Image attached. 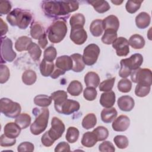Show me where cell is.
Wrapping results in <instances>:
<instances>
[{
    "mask_svg": "<svg viewBox=\"0 0 152 152\" xmlns=\"http://www.w3.org/2000/svg\"><path fill=\"white\" fill-rule=\"evenodd\" d=\"M86 19L84 15L81 13H76L73 14L69 19V24L71 27L75 26L84 27Z\"/></svg>",
    "mask_w": 152,
    "mask_h": 152,
    "instance_id": "ab89813d",
    "label": "cell"
},
{
    "mask_svg": "<svg viewBox=\"0 0 152 152\" xmlns=\"http://www.w3.org/2000/svg\"><path fill=\"white\" fill-rule=\"evenodd\" d=\"M79 135L80 132L77 128L74 126H69L67 129L65 138L68 142L74 143L78 140Z\"/></svg>",
    "mask_w": 152,
    "mask_h": 152,
    "instance_id": "f35d334b",
    "label": "cell"
},
{
    "mask_svg": "<svg viewBox=\"0 0 152 152\" xmlns=\"http://www.w3.org/2000/svg\"><path fill=\"white\" fill-rule=\"evenodd\" d=\"M21 128L15 122L7 123L4 128V134L9 138H16L20 134Z\"/></svg>",
    "mask_w": 152,
    "mask_h": 152,
    "instance_id": "d6986e66",
    "label": "cell"
},
{
    "mask_svg": "<svg viewBox=\"0 0 152 152\" xmlns=\"http://www.w3.org/2000/svg\"><path fill=\"white\" fill-rule=\"evenodd\" d=\"M96 135L97 141H101L106 140L109 136L107 129L103 126H99L92 131Z\"/></svg>",
    "mask_w": 152,
    "mask_h": 152,
    "instance_id": "60d3db41",
    "label": "cell"
},
{
    "mask_svg": "<svg viewBox=\"0 0 152 152\" xmlns=\"http://www.w3.org/2000/svg\"><path fill=\"white\" fill-rule=\"evenodd\" d=\"M50 97L54 101V107L61 105L68 98L67 93L64 90H58L51 94Z\"/></svg>",
    "mask_w": 152,
    "mask_h": 152,
    "instance_id": "d6a6232c",
    "label": "cell"
},
{
    "mask_svg": "<svg viewBox=\"0 0 152 152\" xmlns=\"http://www.w3.org/2000/svg\"><path fill=\"white\" fill-rule=\"evenodd\" d=\"M65 71H64L61 70V69H59V68L56 67L55 69H54L52 74L50 75V77L53 79H56V78H58L60 75L65 74Z\"/></svg>",
    "mask_w": 152,
    "mask_h": 152,
    "instance_id": "680465c9",
    "label": "cell"
},
{
    "mask_svg": "<svg viewBox=\"0 0 152 152\" xmlns=\"http://www.w3.org/2000/svg\"><path fill=\"white\" fill-rule=\"evenodd\" d=\"M1 24H0V30H1V37L5 35L8 31V27L7 24L3 21V20L1 18H0Z\"/></svg>",
    "mask_w": 152,
    "mask_h": 152,
    "instance_id": "6f0895ef",
    "label": "cell"
},
{
    "mask_svg": "<svg viewBox=\"0 0 152 152\" xmlns=\"http://www.w3.org/2000/svg\"><path fill=\"white\" fill-rule=\"evenodd\" d=\"M117 31L113 30H105L102 37V42L106 45H111L117 39Z\"/></svg>",
    "mask_w": 152,
    "mask_h": 152,
    "instance_id": "8d00e7d4",
    "label": "cell"
},
{
    "mask_svg": "<svg viewBox=\"0 0 152 152\" xmlns=\"http://www.w3.org/2000/svg\"><path fill=\"white\" fill-rule=\"evenodd\" d=\"M42 7L45 14L49 17L58 19H65L71 12L77 11L79 8L78 1H44Z\"/></svg>",
    "mask_w": 152,
    "mask_h": 152,
    "instance_id": "6da1fadb",
    "label": "cell"
},
{
    "mask_svg": "<svg viewBox=\"0 0 152 152\" xmlns=\"http://www.w3.org/2000/svg\"><path fill=\"white\" fill-rule=\"evenodd\" d=\"M21 107L19 103L8 98L1 99V111L7 117L15 118L21 113Z\"/></svg>",
    "mask_w": 152,
    "mask_h": 152,
    "instance_id": "52a82bcc",
    "label": "cell"
},
{
    "mask_svg": "<svg viewBox=\"0 0 152 152\" xmlns=\"http://www.w3.org/2000/svg\"><path fill=\"white\" fill-rule=\"evenodd\" d=\"M118 89L122 93H128L132 88V82L126 78L121 79L118 83Z\"/></svg>",
    "mask_w": 152,
    "mask_h": 152,
    "instance_id": "ee69618b",
    "label": "cell"
},
{
    "mask_svg": "<svg viewBox=\"0 0 152 152\" xmlns=\"http://www.w3.org/2000/svg\"><path fill=\"white\" fill-rule=\"evenodd\" d=\"M84 83L87 87L97 88L100 83V77L95 72L90 71L84 76Z\"/></svg>",
    "mask_w": 152,
    "mask_h": 152,
    "instance_id": "603a6c76",
    "label": "cell"
},
{
    "mask_svg": "<svg viewBox=\"0 0 152 152\" xmlns=\"http://www.w3.org/2000/svg\"><path fill=\"white\" fill-rule=\"evenodd\" d=\"M37 80L36 72L31 69L26 70L22 74V81L24 84L30 86L35 83Z\"/></svg>",
    "mask_w": 152,
    "mask_h": 152,
    "instance_id": "e575fe53",
    "label": "cell"
},
{
    "mask_svg": "<svg viewBox=\"0 0 152 152\" xmlns=\"http://www.w3.org/2000/svg\"><path fill=\"white\" fill-rule=\"evenodd\" d=\"M99 150L101 152L110 151L113 152L115 151V148L113 144L109 141H105L102 142L99 146Z\"/></svg>",
    "mask_w": 152,
    "mask_h": 152,
    "instance_id": "816d5d0a",
    "label": "cell"
},
{
    "mask_svg": "<svg viewBox=\"0 0 152 152\" xmlns=\"http://www.w3.org/2000/svg\"><path fill=\"white\" fill-rule=\"evenodd\" d=\"M56 68L66 72L72 69V60L71 56L68 55H62L57 58L55 62Z\"/></svg>",
    "mask_w": 152,
    "mask_h": 152,
    "instance_id": "2e32d148",
    "label": "cell"
},
{
    "mask_svg": "<svg viewBox=\"0 0 152 152\" xmlns=\"http://www.w3.org/2000/svg\"><path fill=\"white\" fill-rule=\"evenodd\" d=\"M15 138H11L6 136L4 134L1 135L0 138V145L2 147H11L15 144Z\"/></svg>",
    "mask_w": 152,
    "mask_h": 152,
    "instance_id": "f907efd6",
    "label": "cell"
},
{
    "mask_svg": "<svg viewBox=\"0 0 152 152\" xmlns=\"http://www.w3.org/2000/svg\"><path fill=\"white\" fill-rule=\"evenodd\" d=\"M100 52V48L97 45L91 43L87 45L84 49L83 55V59L85 65L88 66L94 65L97 61Z\"/></svg>",
    "mask_w": 152,
    "mask_h": 152,
    "instance_id": "30bf717a",
    "label": "cell"
},
{
    "mask_svg": "<svg viewBox=\"0 0 152 152\" xmlns=\"http://www.w3.org/2000/svg\"><path fill=\"white\" fill-rule=\"evenodd\" d=\"M67 31L66 20L64 19L56 20L47 29L48 39L53 43H58L65 38Z\"/></svg>",
    "mask_w": 152,
    "mask_h": 152,
    "instance_id": "8992f818",
    "label": "cell"
},
{
    "mask_svg": "<svg viewBox=\"0 0 152 152\" xmlns=\"http://www.w3.org/2000/svg\"><path fill=\"white\" fill-rule=\"evenodd\" d=\"M70 151H71V149H70V146L69 144L65 141L60 142L59 143H58L55 148V152Z\"/></svg>",
    "mask_w": 152,
    "mask_h": 152,
    "instance_id": "11a10c76",
    "label": "cell"
},
{
    "mask_svg": "<svg viewBox=\"0 0 152 152\" xmlns=\"http://www.w3.org/2000/svg\"><path fill=\"white\" fill-rule=\"evenodd\" d=\"M70 56L72 60V70L75 72H80L83 71L85 68V64L83 59V56L80 53H74Z\"/></svg>",
    "mask_w": 152,
    "mask_h": 152,
    "instance_id": "44dd1931",
    "label": "cell"
},
{
    "mask_svg": "<svg viewBox=\"0 0 152 152\" xmlns=\"http://www.w3.org/2000/svg\"><path fill=\"white\" fill-rule=\"evenodd\" d=\"M97 92L96 89L91 87H87L83 91L84 99L88 101H93L97 97Z\"/></svg>",
    "mask_w": 152,
    "mask_h": 152,
    "instance_id": "c3c4849f",
    "label": "cell"
},
{
    "mask_svg": "<svg viewBox=\"0 0 152 152\" xmlns=\"http://www.w3.org/2000/svg\"><path fill=\"white\" fill-rule=\"evenodd\" d=\"M143 1H128L125 5V8L128 12L134 14L140 8Z\"/></svg>",
    "mask_w": 152,
    "mask_h": 152,
    "instance_id": "7bdbcfd3",
    "label": "cell"
},
{
    "mask_svg": "<svg viewBox=\"0 0 152 152\" xmlns=\"http://www.w3.org/2000/svg\"><path fill=\"white\" fill-rule=\"evenodd\" d=\"M83 91V85L78 80L72 81L67 87V91L72 96H79Z\"/></svg>",
    "mask_w": 152,
    "mask_h": 152,
    "instance_id": "4dcf8cb0",
    "label": "cell"
},
{
    "mask_svg": "<svg viewBox=\"0 0 152 152\" xmlns=\"http://www.w3.org/2000/svg\"><path fill=\"white\" fill-rule=\"evenodd\" d=\"M65 125L57 117H53L51 121V128L44 133L41 138L42 144L45 147H50L54 142L61 138L65 131Z\"/></svg>",
    "mask_w": 152,
    "mask_h": 152,
    "instance_id": "7a4b0ae2",
    "label": "cell"
},
{
    "mask_svg": "<svg viewBox=\"0 0 152 152\" xmlns=\"http://www.w3.org/2000/svg\"><path fill=\"white\" fill-rule=\"evenodd\" d=\"M32 43L31 38L27 36H21L15 43V49L18 52L26 51L28 50V46Z\"/></svg>",
    "mask_w": 152,
    "mask_h": 152,
    "instance_id": "cb8c5ba5",
    "label": "cell"
},
{
    "mask_svg": "<svg viewBox=\"0 0 152 152\" xmlns=\"http://www.w3.org/2000/svg\"><path fill=\"white\" fill-rule=\"evenodd\" d=\"M48 39H47V36L46 33L44 34L43 36H42L38 40V44L39 46L42 48V49H45L46 46L48 45Z\"/></svg>",
    "mask_w": 152,
    "mask_h": 152,
    "instance_id": "9f6ffc18",
    "label": "cell"
},
{
    "mask_svg": "<svg viewBox=\"0 0 152 152\" xmlns=\"http://www.w3.org/2000/svg\"><path fill=\"white\" fill-rule=\"evenodd\" d=\"M10 76V69L5 65L1 64L0 65V83L4 84L6 83Z\"/></svg>",
    "mask_w": 152,
    "mask_h": 152,
    "instance_id": "681fc988",
    "label": "cell"
},
{
    "mask_svg": "<svg viewBox=\"0 0 152 152\" xmlns=\"http://www.w3.org/2000/svg\"><path fill=\"white\" fill-rule=\"evenodd\" d=\"M7 21L12 26H17L20 29H26L32 21L30 11L20 8H15L7 16Z\"/></svg>",
    "mask_w": 152,
    "mask_h": 152,
    "instance_id": "3957f363",
    "label": "cell"
},
{
    "mask_svg": "<svg viewBox=\"0 0 152 152\" xmlns=\"http://www.w3.org/2000/svg\"><path fill=\"white\" fill-rule=\"evenodd\" d=\"M113 141L115 145L120 149L126 148L129 144V141L128 138L122 135H118L114 137Z\"/></svg>",
    "mask_w": 152,
    "mask_h": 152,
    "instance_id": "f6af8a7d",
    "label": "cell"
},
{
    "mask_svg": "<svg viewBox=\"0 0 152 152\" xmlns=\"http://www.w3.org/2000/svg\"><path fill=\"white\" fill-rule=\"evenodd\" d=\"M116 100V96L113 91H109L104 92L101 94L100 98V104L105 108L112 107Z\"/></svg>",
    "mask_w": 152,
    "mask_h": 152,
    "instance_id": "e0dca14e",
    "label": "cell"
},
{
    "mask_svg": "<svg viewBox=\"0 0 152 152\" xmlns=\"http://www.w3.org/2000/svg\"><path fill=\"white\" fill-rule=\"evenodd\" d=\"M1 61L11 62L16 58L17 54L12 49V42L7 37H1Z\"/></svg>",
    "mask_w": 152,
    "mask_h": 152,
    "instance_id": "9c48e42d",
    "label": "cell"
},
{
    "mask_svg": "<svg viewBox=\"0 0 152 152\" xmlns=\"http://www.w3.org/2000/svg\"><path fill=\"white\" fill-rule=\"evenodd\" d=\"M80 103L72 99H66L61 105L55 107V110L59 113L69 115L80 109Z\"/></svg>",
    "mask_w": 152,
    "mask_h": 152,
    "instance_id": "8fae6325",
    "label": "cell"
},
{
    "mask_svg": "<svg viewBox=\"0 0 152 152\" xmlns=\"http://www.w3.org/2000/svg\"><path fill=\"white\" fill-rule=\"evenodd\" d=\"M97 142V138L93 132L88 131L84 133L81 139V144L86 147H92Z\"/></svg>",
    "mask_w": 152,
    "mask_h": 152,
    "instance_id": "f1b7e54d",
    "label": "cell"
},
{
    "mask_svg": "<svg viewBox=\"0 0 152 152\" xmlns=\"http://www.w3.org/2000/svg\"><path fill=\"white\" fill-rule=\"evenodd\" d=\"M34 146L33 144L28 141L21 142L20 145H18L17 147V150L19 152H21V151L32 152L34 151Z\"/></svg>",
    "mask_w": 152,
    "mask_h": 152,
    "instance_id": "f5cc1de1",
    "label": "cell"
},
{
    "mask_svg": "<svg viewBox=\"0 0 152 152\" xmlns=\"http://www.w3.org/2000/svg\"><path fill=\"white\" fill-rule=\"evenodd\" d=\"M112 47L116 50V53L119 56H126L129 52L128 40L124 37H119L112 43Z\"/></svg>",
    "mask_w": 152,
    "mask_h": 152,
    "instance_id": "4fadbf2b",
    "label": "cell"
},
{
    "mask_svg": "<svg viewBox=\"0 0 152 152\" xmlns=\"http://www.w3.org/2000/svg\"><path fill=\"white\" fill-rule=\"evenodd\" d=\"M150 15L145 12H141L135 17L136 26L140 29H144L147 28L150 24Z\"/></svg>",
    "mask_w": 152,
    "mask_h": 152,
    "instance_id": "ffe728a7",
    "label": "cell"
},
{
    "mask_svg": "<svg viewBox=\"0 0 152 152\" xmlns=\"http://www.w3.org/2000/svg\"><path fill=\"white\" fill-rule=\"evenodd\" d=\"M118 112L115 108L109 107L103 109L101 112L100 117L102 121L106 124L112 122L117 116Z\"/></svg>",
    "mask_w": 152,
    "mask_h": 152,
    "instance_id": "7402d4cb",
    "label": "cell"
},
{
    "mask_svg": "<svg viewBox=\"0 0 152 152\" xmlns=\"http://www.w3.org/2000/svg\"><path fill=\"white\" fill-rule=\"evenodd\" d=\"M33 113L36 118L30 125V131L32 134L37 135L42 134L47 128L49 117V111L48 108H34Z\"/></svg>",
    "mask_w": 152,
    "mask_h": 152,
    "instance_id": "277c9868",
    "label": "cell"
},
{
    "mask_svg": "<svg viewBox=\"0 0 152 152\" xmlns=\"http://www.w3.org/2000/svg\"><path fill=\"white\" fill-rule=\"evenodd\" d=\"M143 62V57L140 53H134L129 58L121 60L119 75L122 78L129 77L132 71L140 68Z\"/></svg>",
    "mask_w": 152,
    "mask_h": 152,
    "instance_id": "5b68a950",
    "label": "cell"
},
{
    "mask_svg": "<svg viewBox=\"0 0 152 152\" xmlns=\"http://www.w3.org/2000/svg\"><path fill=\"white\" fill-rule=\"evenodd\" d=\"M31 119L30 116L26 113H20L15 119V122L21 128V129L28 127L31 124Z\"/></svg>",
    "mask_w": 152,
    "mask_h": 152,
    "instance_id": "1f68e13d",
    "label": "cell"
},
{
    "mask_svg": "<svg viewBox=\"0 0 152 152\" xmlns=\"http://www.w3.org/2000/svg\"><path fill=\"white\" fill-rule=\"evenodd\" d=\"M69 37L75 44L81 45L87 40V34L83 27L75 26L71 28Z\"/></svg>",
    "mask_w": 152,
    "mask_h": 152,
    "instance_id": "7c38bea8",
    "label": "cell"
},
{
    "mask_svg": "<svg viewBox=\"0 0 152 152\" xmlns=\"http://www.w3.org/2000/svg\"><path fill=\"white\" fill-rule=\"evenodd\" d=\"M55 69L53 62H49L43 59L40 64V71L43 77L50 76Z\"/></svg>",
    "mask_w": 152,
    "mask_h": 152,
    "instance_id": "83f0119b",
    "label": "cell"
},
{
    "mask_svg": "<svg viewBox=\"0 0 152 152\" xmlns=\"http://www.w3.org/2000/svg\"><path fill=\"white\" fill-rule=\"evenodd\" d=\"M151 71L148 68H139L131 74V79L133 83L145 84L151 86L152 83Z\"/></svg>",
    "mask_w": 152,
    "mask_h": 152,
    "instance_id": "ba28073f",
    "label": "cell"
},
{
    "mask_svg": "<svg viewBox=\"0 0 152 152\" xmlns=\"http://www.w3.org/2000/svg\"><path fill=\"white\" fill-rule=\"evenodd\" d=\"M43 27L38 22H33L30 26V35L32 38L36 40L39 39L45 34Z\"/></svg>",
    "mask_w": 152,
    "mask_h": 152,
    "instance_id": "f546056e",
    "label": "cell"
},
{
    "mask_svg": "<svg viewBox=\"0 0 152 152\" xmlns=\"http://www.w3.org/2000/svg\"><path fill=\"white\" fill-rule=\"evenodd\" d=\"M103 29L113 30L117 31L119 27V21L118 17L114 15H110L106 17L102 21Z\"/></svg>",
    "mask_w": 152,
    "mask_h": 152,
    "instance_id": "ac0fdd59",
    "label": "cell"
},
{
    "mask_svg": "<svg viewBox=\"0 0 152 152\" xmlns=\"http://www.w3.org/2000/svg\"><path fill=\"white\" fill-rule=\"evenodd\" d=\"M151 89V86L145 85V84H137L135 88V94L137 96L140 97H144L147 96Z\"/></svg>",
    "mask_w": 152,
    "mask_h": 152,
    "instance_id": "b9f144b4",
    "label": "cell"
},
{
    "mask_svg": "<svg viewBox=\"0 0 152 152\" xmlns=\"http://www.w3.org/2000/svg\"><path fill=\"white\" fill-rule=\"evenodd\" d=\"M115 77H113V78L104 80L100 84V85H99V90L104 92L111 91L112 88L113 87V86L115 84Z\"/></svg>",
    "mask_w": 152,
    "mask_h": 152,
    "instance_id": "bcb514c9",
    "label": "cell"
},
{
    "mask_svg": "<svg viewBox=\"0 0 152 152\" xmlns=\"http://www.w3.org/2000/svg\"><path fill=\"white\" fill-rule=\"evenodd\" d=\"M111 2L116 5H119L124 2V1H111Z\"/></svg>",
    "mask_w": 152,
    "mask_h": 152,
    "instance_id": "91938a15",
    "label": "cell"
},
{
    "mask_svg": "<svg viewBox=\"0 0 152 152\" xmlns=\"http://www.w3.org/2000/svg\"><path fill=\"white\" fill-rule=\"evenodd\" d=\"M11 10V2L8 1H1L0 2V14L1 15L9 14Z\"/></svg>",
    "mask_w": 152,
    "mask_h": 152,
    "instance_id": "db71d44e",
    "label": "cell"
},
{
    "mask_svg": "<svg viewBox=\"0 0 152 152\" xmlns=\"http://www.w3.org/2000/svg\"><path fill=\"white\" fill-rule=\"evenodd\" d=\"M52 99L50 96L45 94H39L35 96L34 98V103L36 105L42 107H48L52 103Z\"/></svg>",
    "mask_w": 152,
    "mask_h": 152,
    "instance_id": "d590c367",
    "label": "cell"
},
{
    "mask_svg": "<svg viewBox=\"0 0 152 152\" xmlns=\"http://www.w3.org/2000/svg\"><path fill=\"white\" fill-rule=\"evenodd\" d=\"M130 119L126 115H120L113 121L112 126L114 131L123 132L126 131L129 126Z\"/></svg>",
    "mask_w": 152,
    "mask_h": 152,
    "instance_id": "5bb4252c",
    "label": "cell"
},
{
    "mask_svg": "<svg viewBox=\"0 0 152 152\" xmlns=\"http://www.w3.org/2000/svg\"><path fill=\"white\" fill-rule=\"evenodd\" d=\"M118 106L119 108L124 112L132 110L135 105V102L132 97L129 96H122L118 100Z\"/></svg>",
    "mask_w": 152,
    "mask_h": 152,
    "instance_id": "9a60e30c",
    "label": "cell"
},
{
    "mask_svg": "<svg viewBox=\"0 0 152 152\" xmlns=\"http://www.w3.org/2000/svg\"><path fill=\"white\" fill-rule=\"evenodd\" d=\"M97 124V118L95 114L90 113L86 115L82 121V126L86 129H89L95 126Z\"/></svg>",
    "mask_w": 152,
    "mask_h": 152,
    "instance_id": "836d02e7",
    "label": "cell"
},
{
    "mask_svg": "<svg viewBox=\"0 0 152 152\" xmlns=\"http://www.w3.org/2000/svg\"><path fill=\"white\" fill-rule=\"evenodd\" d=\"M103 20L101 19H96L93 20L90 26V31L94 37H99L103 32Z\"/></svg>",
    "mask_w": 152,
    "mask_h": 152,
    "instance_id": "484cf974",
    "label": "cell"
},
{
    "mask_svg": "<svg viewBox=\"0 0 152 152\" xmlns=\"http://www.w3.org/2000/svg\"><path fill=\"white\" fill-rule=\"evenodd\" d=\"M88 4L91 5L96 11L99 13L103 14L107 11L110 6L106 1H88Z\"/></svg>",
    "mask_w": 152,
    "mask_h": 152,
    "instance_id": "d4e9b609",
    "label": "cell"
},
{
    "mask_svg": "<svg viewBox=\"0 0 152 152\" xmlns=\"http://www.w3.org/2000/svg\"><path fill=\"white\" fill-rule=\"evenodd\" d=\"M128 42L129 45L135 49H141L143 48L145 43L144 37L138 34L132 35Z\"/></svg>",
    "mask_w": 152,
    "mask_h": 152,
    "instance_id": "4316f807",
    "label": "cell"
},
{
    "mask_svg": "<svg viewBox=\"0 0 152 152\" xmlns=\"http://www.w3.org/2000/svg\"><path fill=\"white\" fill-rule=\"evenodd\" d=\"M57 52L56 49L53 46H49L46 49H45L43 53V57L45 60L53 62L56 57Z\"/></svg>",
    "mask_w": 152,
    "mask_h": 152,
    "instance_id": "7dc6e473",
    "label": "cell"
},
{
    "mask_svg": "<svg viewBox=\"0 0 152 152\" xmlns=\"http://www.w3.org/2000/svg\"><path fill=\"white\" fill-rule=\"evenodd\" d=\"M27 51L32 59L35 61H38L40 59L42 55V50L36 43L32 42L28 46Z\"/></svg>",
    "mask_w": 152,
    "mask_h": 152,
    "instance_id": "74e56055",
    "label": "cell"
}]
</instances>
